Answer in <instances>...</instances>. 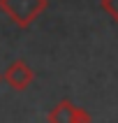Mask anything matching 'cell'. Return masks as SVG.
Here are the masks:
<instances>
[{"mask_svg": "<svg viewBox=\"0 0 118 123\" xmlns=\"http://www.w3.org/2000/svg\"><path fill=\"white\" fill-rule=\"evenodd\" d=\"M102 7L113 21H118V0H102Z\"/></svg>", "mask_w": 118, "mask_h": 123, "instance_id": "cell-4", "label": "cell"}, {"mask_svg": "<svg viewBox=\"0 0 118 123\" xmlns=\"http://www.w3.org/2000/svg\"><path fill=\"white\" fill-rule=\"evenodd\" d=\"M0 84H2V74H0Z\"/></svg>", "mask_w": 118, "mask_h": 123, "instance_id": "cell-6", "label": "cell"}, {"mask_svg": "<svg viewBox=\"0 0 118 123\" xmlns=\"http://www.w3.org/2000/svg\"><path fill=\"white\" fill-rule=\"evenodd\" d=\"M74 123H90V114L86 109H74Z\"/></svg>", "mask_w": 118, "mask_h": 123, "instance_id": "cell-5", "label": "cell"}, {"mask_svg": "<svg viewBox=\"0 0 118 123\" xmlns=\"http://www.w3.org/2000/svg\"><path fill=\"white\" fill-rule=\"evenodd\" d=\"M74 109H76L74 102L60 100L49 114V123H74Z\"/></svg>", "mask_w": 118, "mask_h": 123, "instance_id": "cell-3", "label": "cell"}, {"mask_svg": "<svg viewBox=\"0 0 118 123\" xmlns=\"http://www.w3.org/2000/svg\"><path fill=\"white\" fill-rule=\"evenodd\" d=\"M0 9L19 28H26L46 9V0H0Z\"/></svg>", "mask_w": 118, "mask_h": 123, "instance_id": "cell-1", "label": "cell"}, {"mask_svg": "<svg viewBox=\"0 0 118 123\" xmlns=\"http://www.w3.org/2000/svg\"><path fill=\"white\" fill-rule=\"evenodd\" d=\"M35 79V72L26 65V61H14L2 74V81L9 84V88L14 91H26Z\"/></svg>", "mask_w": 118, "mask_h": 123, "instance_id": "cell-2", "label": "cell"}]
</instances>
